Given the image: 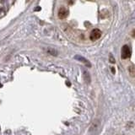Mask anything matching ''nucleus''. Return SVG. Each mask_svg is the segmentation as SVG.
<instances>
[{
	"mask_svg": "<svg viewBox=\"0 0 135 135\" xmlns=\"http://www.w3.org/2000/svg\"><path fill=\"white\" fill-rule=\"evenodd\" d=\"M121 57L123 59H127L131 57V49L128 45H124L122 48Z\"/></svg>",
	"mask_w": 135,
	"mask_h": 135,
	"instance_id": "obj_1",
	"label": "nucleus"
},
{
	"mask_svg": "<svg viewBox=\"0 0 135 135\" xmlns=\"http://www.w3.org/2000/svg\"><path fill=\"white\" fill-rule=\"evenodd\" d=\"M100 36H101V31H100V30L99 29H94L90 33V38L91 41H94L98 40Z\"/></svg>",
	"mask_w": 135,
	"mask_h": 135,
	"instance_id": "obj_2",
	"label": "nucleus"
},
{
	"mask_svg": "<svg viewBox=\"0 0 135 135\" xmlns=\"http://www.w3.org/2000/svg\"><path fill=\"white\" fill-rule=\"evenodd\" d=\"M68 15H69V11H68L65 8L61 7L59 8V10H58V18L59 19L64 20L67 18Z\"/></svg>",
	"mask_w": 135,
	"mask_h": 135,
	"instance_id": "obj_3",
	"label": "nucleus"
},
{
	"mask_svg": "<svg viewBox=\"0 0 135 135\" xmlns=\"http://www.w3.org/2000/svg\"><path fill=\"white\" fill-rule=\"evenodd\" d=\"M75 59H77V60H79V61H80V62H84V64H86V65L89 66V67L90 66V62H89V61L87 60V59H85V58L83 57H81V56H75Z\"/></svg>",
	"mask_w": 135,
	"mask_h": 135,
	"instance_id": "obj_4",
	"label": "nucleus"
},
{
	"mask_svg": "<svg viewBox=\"0 0 135 135\" xmlns=\"http://www.w3.org/2000/svg\"><path fill=\"white\" fill-rule=\"evenodd\" d=\"M37 10H41V8H36V11H37Z\"/></svg>",
	"mask_w": 135,
	"mask_h": 135,
	"instance_id": "obj_5",
	"label": "nucleus"
}]
</instances>
